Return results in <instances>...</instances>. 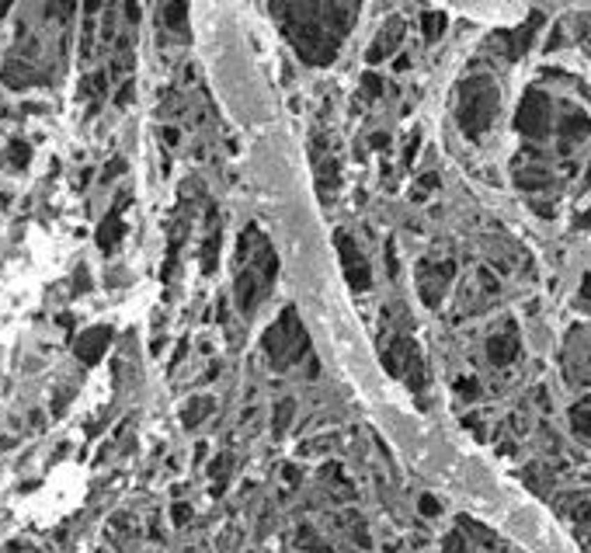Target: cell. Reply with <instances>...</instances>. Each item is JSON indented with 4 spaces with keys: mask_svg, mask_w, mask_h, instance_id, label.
Segmentation results:
<instances>
[{
    "mask_svg": "<svg viewBox=\"0 0 591 553\" xmlns=\"http://www.w3.org/2000/svg\"><path fill=\"white\" fill-rule=\"evenodd\" d=\"M275 17H282V31L293 38L302 59L309 63H330L344 31L351 28L348 21L358 14L351 3H302V7H272Z\"/></svg>",
    "mask_w": 591,
    "mask_h": 553,
    "instance_id": "obj_1",
    "label": "cell"
},
{
    "mask_svg": "<svg viewBox=\"0 0 591 553\" xmlns=\"http://www.w3.org/2000/svg\"><path fill=\"white\" fill-rule=\"evenodd\" d=\"M498 105H501V91L491 77H466L459 84V94H456V122L459 129L470 136V139H480L494 119H498Z\"/></svg>",
    "mask_w": 591,
    "mask_h": 553,
    "instance_id": "obj_2",
    "label": "cell"
},
{
    "mask_svg": "<svg viewBox=\"0 0 591 553\" xmlns=\"http://www.w3.org/2000/svg\"><path fill=\"white\" fill-rule=\"evenodd\" d=\"M306 334H302V324L296 320V310H286L282 317H279V324H272L268 327V334H265V351L272 355V362L279 365V369H286V365H293L302 358V351H306Z\"/></svg>",
    "mask_w": 591,
    "mask_h": 553,
    "instance_id": "obj_3",
    "label": "cell"
},
{
    "mask_svg": "<svg viewBox=\"0 0 591 553\" xmlns=\"http://www.w3.org/2000/svg\"><path fill=\"white\" fill-rule=\"evenodd\" d=\"M515 126L522 136L529 139H546L550 136V126H553V108H550V98L543 91H525L522 105H519V115H515Z\"/></svg>",
    "mask_w": 591,
    "mask_h": 553,
    "instance_id": "obj_4",
    "label": "cell"
},
{
    "mask_svg": "<svg viewBox=\"0 0 591 553\" xmlns=\"http://www.w3.org/2000/svg\"><path fill=\"white\" fill-rule=\"evenodd\" d=\"M383 365H386L393 376H404L414 390H421V383H424V365H421L417 344H414L410 338H393V344L386 348Z\"/></svg>",
    "mask_w": 591,
    "mask_h": 553,
    "instance_id": "obj_5",
    "label": "cell"
},
{
    "mask_svg": "<svg viewBox=\"0 0 591 553\" xmlns=\"http://www.w3.org/2000/svg\"><path fill=\"white\" fill-rule=\"evenodd\" d=\"M452 275H456V262H424L417 268V292H421V299L428 306H438Z\"/></svg>",
    "mask_w": 591,
    "mask_h": 553,
    "instance_id": "obj_6",
    "label": "cell"
},
{
    "mask_svg": "<svg viewBox=\"0 0 591 553\" xmlns=\"http://www.w3.org/2000/svg\"><path fill=\"white\" fill-rule=\"evenodd\" d=\"M334 241H337V251H341V262H344V275L351 282V289H369V285H372L369 265H365V258L358 255V248L351 244V237H348V234H337Z\"/></svg>",
    "mask_w": 591,
    "mask_h": 553,
    "instance_id": "obj_7",
    "label": "cell"
},
{
    "mask_svg": "<svg viewBox=\"0 0 591 553\" xmlns=\"http://www.w3.org/2000/svg\"><path fill=\"white\" fill-rule=\"evenodd\" d=\"M557 132H560V153H571L578 143H585V139L591 136V119L581 112V108H567Z\"/></svg>",
    "mask_w": 591,
    "mask_h": 553,
    "instance_id": "obj_8",
    "label": "cell"
},
{
    "mask_svg": "<svg viewBox=\"0 0 591 553\" xmlns=\"http://www.w3.org/2000/svg\"><path fill=\"white\" fill-rule=\"evenodd\" d=\"M519 351H522V341H519L515 327H505V331H498L494 338H487V358H491V365H512V362L519 358Z\"/></svg>",
    "mask_w": 591,
    "mask_h": 553,
    "instance_id": "obj_9",
    "label": "cell"
},
{
    "mask_svg": "<svg viewBox=\"0 0 591 553\" xmlns=\"http://www.w3.org/2000/svg\"><path fill=\"white\" fill-rule=\"evenodd\" d=\"M404 31H407V24H404L400 17H393V21H390V24H386V28L376 35V42L369 45V56H365V59H369V63H379V59H386V56H390V52L400 45Z\"/></svg>",
    "mask_w": 591,
    "mask_h": 553,
    "instance_id": "obj_10",
    "label": "cell"
},
{
    "mask_svg": "<svg viewBox=\"0 0 591 553\" xmlns=\"http://www.w3.org/2000/svg\"><path fill=\"white\" fill-rule=\"evenodd\" d=\"M108 341H112V331H108V327H91V331H84L80 341H77V358L87 362V365L98 362L101 351L108 348Z\"/></svg>",
    "mask_w": 591,
    "mask_h": 553,
    "instance_id": "obj_11",
    "label": "cell"
},
{
    "mask_svg": "<svg viewBox=\"0 0 591 553\" xmlns=\"http://www.w3.org/2000/svg\"><path fill=\"white\" fill-rule=\"evenodd\" d=\"M539 21H543V17H539V14H532L525 28H519V31H501V35H498V42H505V56H508V59H519V56L529 49V42H532V35H536Z\"/></svg>",
    "mask_w": 591,
    "mask_h": 553,
    "instance_id": "obj_12",
    "label": "cell"
},
{
    "mask_svg": "<svg viewBox=\"0 0 591 553\" xmlns=\"http://www.w3.org/2000/svg\"><path fill=\"white\" fill-rule=\"evenodd\" d=\"M515 185H519V188H525V192H543V188H550V185H553V174H550L543 164H529L525 171H519V174H515Z\"/></svg>",
    "mask_w": 591,
    "mask_h": 553,
    "instance_id": "obj_13",
    "label": "cell"
},
{
    "mask_svg": "<svg viewBox=\"0 0 591 553\" xmlns=\"http://www.w3.org/2000/svg\"><path fill=\"white\" fill-rule=\"evenodd\" d=\"M122 234H125V227H122V220H118V216H112L108 223H101V230H98V244H101V251H115V244L122 241Z\"/></svg>",
    "mask_w": 591,
    "mask_h": 553,
    "instance_id": "obj_14",
    "label": "cell"
},
{
    "mask_svg": "<svg viewBox=\"0 0 591 553\" xmlns=\"http://www.w3.org/2000/svg\"><path fill=\"white\" fill-rule=\"evenodd\" d=\"M421 31H424V42H438L442 31H445V14L442 10H424L421 14Z\"/></svg>",
    "mask_w": 591,
    "mask_h": 553,
    "instance_id": "obj_15",
    "label": "cell"
},
{
    "mask_svg": "<svg viewBox=\"0 0 591 553\" xmlns=\"http://www.w3.org/2000/svg\"><path fill=\"white\" fill-rule=\"evenodd\" d=\"M571 425L578 435H591V400H581L574 411H571Z\"/></svg>",
    "mask_w": 591,
    "mask_h": 553,
    "instance_id": "obj_16",
    "label": "cell"
},
{
    "mask_svg": "<svg viewBox=\"0 0 591 553\" xmlns=\"http://www.w3.org/2000/svg\"><path fill=\"white\" fill-rule=\"evenodd\" d=\"M206 411H213V400L209 397H195L192 404H185V425H199L206 418Z\"/></svg>",
    "mask_w": 591,
    "mask_h": 553,
    "instance_id": "obj_17",
    "label": "cell"
},
{
    "mask_svg": "<svg viewBox=\"0 0 591 553\" xmlns=\"http://www.w3.org/2000/svg\"><path fill=\"white\" fill-rule=\"evenodd\" d=\"M3 80L10 84V87H24V84H31L35 80V73L24 66L21 70V63H7V70H3Z\"/></svg>",
    "mask_w": 591,
    "mask_h": 553,
    "instance_id": "obj_18",
    "label": "cell"
},
{
    "mask_svg": "<svg viewBox=\"0 0 591 553\" xmlns=\"http://www.w3.org/2000/svg\"><path fill=\"white\" fill-rule=\"evenodd\" d=\"M3 157H7V167H24V164H28V146H24L21 139H14Z\"/></svg>",
    "mask_w": 591,
    "mask_h": 553,
    "instance_id": "obj_19",
    "label": "cell"
},
{
    "mask_svg": "<svg viewBox=\"0 0 591 553\" xmlns=\"http://www.w3.org/2000/svg\"><path fill=\"white\" fill-rule=\"evenodd\" d=\"M185 14H188V7H185V3H167V7L160 10V17H171V28H174V31H185V24H181V21H185Z\"/></svg>",
    "mask_w": 591,
    "mask_h": 553,
    "instance_id": "obj_20",
    "label": "cell"
},
{
    "mask_svg": "<svg viewBox=\"0 0 591 553\" xmlns=\"http://www.w3.org/2000/svg\"><path fill=\"white\" fill-rule=\"evenodd\" d=\"M293 411H296V404H293V400H282V404H279V411H275V432H282V428L289 425Z\"/></svg>",
    "mask_w": 591,
    "mask_h": 553,
    "instance_id": "obj_21",
    "label": "cell"
},
{
    "mask_svg": "<svg viewBox=\"0 0 591 553\" xmlns=\"http://www.w3.org/2000/svg\"><path fill=\"white\" fill-rule=\"evenodd\" d=\"M362 91H365L369 98H376V94L383 91V84H379V77H376V73H365V77H362Z\"/></svg>",
    "mask_w": 591,
    "mask_h": 553,
    "instance_id": "obj_22",
    "label": "cell"
},
{
    "mask_svg": "<svg viewBox=\"0 0 591 553\" xmlns=\"http://www.w3.org/2000/svg\"><path fill=\"white\" fill-rule=\"evenodd\" d=\"M428 188H438V174H424L421 181H417V192H414V199H424V192Z\"/></svg>",
    "mask_w": 591,
    "mask_h": 553,
    "instance_id": "obj_23",
    "label": "cell"
},
{
    "mask_svg": "<svg viewBox=\"0 0 591 553\" xmlns=\"http://www.w3.org/2000/svg\"><path fill=\"white\" fill-rule=\"evenodd\" d=\"M456 390H459V397H470V400L480 393V390H477V379H459V383H456Z\"/></svg>",
    "mask_w": 591,
    "mask_h": 553,
    "instance_id": "obj_24",
    "label": "cell"
},
{
    "mask_svg": "<svg viewBox=\"0 0 591 553\" xmlns=\"http://www.w3.org/2000/svg\"><path fill=\"white\" fill-rule=\"evenodd\" d=\"M421 512H424V515H438V501L424 494V498H421Z\"/></svg>",
    "mask_w": 591,
    "mask_h": 553,
    "instance_id": "obj_25",
    "label": "cell"
},
{
    "mask_svg": "<svg viewBox=\"0 0 591 553\" xmlns=\"http://www.w3.org/2000/svg\"><path fill=\"white\" fill-rule=\"evenodd\" d=\"M118 171H125V164H122V160H112V167L105 171V181H108V178H115Z\"/></svg>",
    "mask_w": 591,
    "mask_h": 553,
    "instance_id": "obj_26",
    "label": "cell"
},
{
    "mask_svg": "<svg viewBox=\"0 0 591 553\" xmlns=\"http://www.w3.org/2000/svg\"><path fill=\"white\" fill-rule=\"evenodd\" d=\"M459 550H463V540H459V536H452V540L445 543V553H459Z\"/></svg>",
    "mask_w": 591,
    "mask_h": 553,
    "instance_id": "obj_27",
    "label": "cell"
},
{
    "mask_svg": "<svg viewBox=\"0 0 591 553\" xmlns=\"http://www.w3.org/2000/svg\"><path fill=\"white\" fill-rule=\"evenodd\" d=\"M185 519H188V505H178L174 508V522H185Z\"/></svg>",
    "mask_w": 591,
    "mask_h": 553,
    "instance_id": "obj_28",
    "label": "cell"
},
{
    "mask_svg": "<svg viewBox=\"0 0 591 553\" xmlns=\"http://www.w3.org/2000/svg\"><path fill=\"white\" fill-rule=\"evenodd\" d=\"M578 227H581V230H591V209L585 213V216H581V220H578Z\"/></svg>",
    "mask_w": 591,
    "mask_h": 553,
    "instance_id": "obj_29",
    "label": "cell"
},
{
    "mask_svg": "<svg viewBox=\"0 0 591 553\" xmlns=\"http://www.w3.org/2000/svg\"><path fill=\"white\" fill-rule=\"evenodd\" d=\"M581 292H585V296H591V275L585 278V289H581Z\"/></svg>",
    "mask_w": 591,
    "mask_h": 553,
    "instance_id": "obj_30",
    "label": "cell"
}]
</instances>
